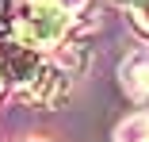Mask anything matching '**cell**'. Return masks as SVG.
<instances>
[{"instance_id":"cell-4","label":"cell","mask_w":149,"mask_h":142,"mask_svg":"<svg viewBox=\"0 0 149 142\" xmlns=\"http://www.w3.org/2000/svg\"><path fill=\"white\" fill-rule=\"evenodd\" d=\"M118 81H123V89L134 104H149V50L130 54L118 69Z\"/></svg>"},{"instance_id":"cell-8","label":"cell","mask_w":149,"mask_h":142,"mask_svg":"<svg viewBox=\"0 0 149 142\" xmlns=\"http://www.w3.org/2000/svg\"><path fill=\"white\" fill-rule=\"evenodd\" d=\"M118 4H130V8H134V4H138V0H118Z\"/></svg>"},{"instance_id":"cell-7","label":"cell","mask_w":149,"mask_h":142,"mask_svg":"<svg viewBox=\"0 0 149 142\" xmlns=\"http://www.w3.org/2000/svg\"><path fill=\"white\" fill-rule=\"evenodd\" d=\"M4 19H8V0H0V27H4Z\"/></svg>"},{"instance_id":"cell-9","label":"cell","mask_w":149,"mask_h":142,"mask_svg":"<svg viewBox=\"0 0 149 142\" xmlns=\"http://www.w3.org/2000/svg\"><path fill=\"white\" fill-rule=\"evenodd\" d=\"M0 92H4V81H0Z\"/></svg>"},{"instance_id":"cell-1","label":"cell","mask_w":149,"mask_h":142,"mask_svg":"<svg viewBox=\"0 0 149 142\" xmlns=\"http://www.w3.org/2000/svg\"><path fill=\"white\" fill-rule=\"evenodd\" d=\"M69 23L73 15L61 0H19L12 15V31H15V42L38 50V46H57L65 39Z\"/></svg>"},{"instance_id":"cell-3","label":"cell","mask_w":149,"mask_h":142,"mask_svg":"<svg viewBox=\"0 0 149 142\" xmlns=\"http://www.w3.org/2000/svg\"><path fill=\"white\" fill-rule=\"evenodd\" d=\"M23 92H27V100H35L38 108H54V104H61V100L69 96V69L42 62L38 77H35L31 84H27Z\"/></svg>"},{"instance_id":"cell-6","label":"cell","mask_w":149,"mask_h":142,"mask_svg":"<svg viewBox=\"0 0 149 142\" xmlns=\"http://www.w3.org/2000/svg\"><path fill=\"white\" fill-rule=\"evenodd\" d=\"M134 23H138V31L149 35V0H138L134 4Z\"/></svg>"},{"instance_id":"cell-2","label":"cell","mask_w":149,"mask_h":142,"mask_svg":"<svg viewBox=\"0 0 149 142\" xmlns=\"http://www.w3.org/2000/svg\"><path fill=\"white\" fill-rule=\"evenodd\" d=\"M38 69H42V62H38V54L31 50V46H23V42H0V81L4 84H31L35 77H38Z\"/></svg>"},{"instance_id":"cell-5","label":"cell","mask_w":149,"mask_h":142,"mask_svg":"<svg viewBox=\"0 0 149 142\" xmlns=\"http://www.w3.org/2000/svg\"><path fill=\"white\" fill-rule=\"evenodd\" d=\"M115 142H149V111H138L115 127Z\"/></svg>"}]
</instances>
